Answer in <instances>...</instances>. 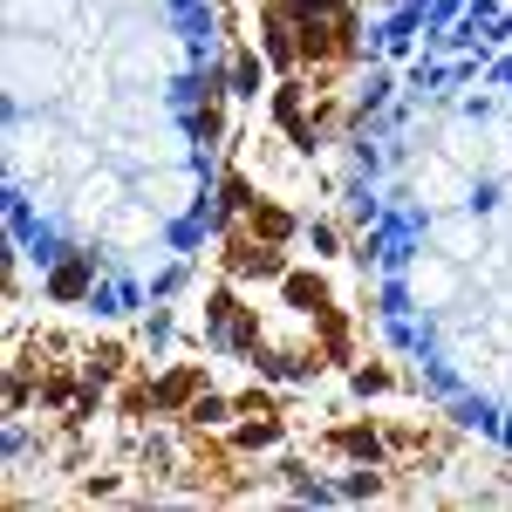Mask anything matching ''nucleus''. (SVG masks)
Returning a JSON list of instances; mask_svg holds the SVG:
<instances>
[]
</instances>
